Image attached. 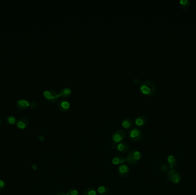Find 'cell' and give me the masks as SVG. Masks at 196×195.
I'll list each match as a JSON object with an SVG mask.
<instances>
[{"instance_id":"ba28073f","label":"cell","mask_w":196,"mask_h":195,"mask_svg":"<svg viewBox=\"0 0 196 195\" xmlns=\"http://www.w3.org/2000/svg\"><path fill=\"white\" fill-rule=\"evenodd\" d=\"M16 123H17V126L19 128L21 129H24L28 126V120L25 117H21L19 119L18 121Z\"/></svg>"},{"instance_id":"603a6c76","label":"cell","mask_w":196,"mask_h":195,"mask_svg":"<svg viewBox=\"0 0 196 195\" xmlns=\"http://www.w3.org/2000/svg\"><path fill=\"white\" fill-rule=\"evenodd\" d=\"M5 183L2 180H0V191H2L5 189Z\"/></svg>"},{"instance_id":"7402d4cb","label":"cell","mask_w":196,"mask_h":195,"mask_svg":"<svg viewBox=\"0 0 196 195\" xmlns=\"http://www.w3.org/2000/svg\"><path fill=\"white\" fill-rule=\"evenodd\" d=\"M66 194L67 195H78V192L76 189H70Z\"/></svg>"},{"instance_id":"d4e9b609","label":"cell","mask_w":196,"mask_h":195,"mask_svg":"<svg viewBox=\"0 0 196 195\" xmlns=\"http://www.w3.org/2000/svg\"><path fill=\"white\" fill-rule=\"evenodd\" d=\"M168 169V167L166 165V164H163L161 166V170L163 171V172H165V171H166Z\"/></svg>"},{"instance_id":"2e32d148","label":"cell","mask_w":196,"mask_h":195,"mask_svg":"<svg viewBox=\"0 0 196 195\" xmlns=\"http://www.w3.org/2000/svg\"><path fill=\"white\" fill-rule=\"evenodd\" d=\"M98 191L101 195H107L109 192V188L107 186L102 185L98 188Z\"/></svg>"},{"instance_id":"7c38bea8","label":"cell","mask_w":196,"mask_h":195,"mask_svg":"<svg viewBox=\"0 0 196 195\" xmlns=\"http://www.w3.org/2000/svg\"><path fill=\"white\" fill-rule=\"evenodd\" d=\"M122 126L126 128V129H128L130 128H131V126H133V121L131 120H130V118H124L122 121Z\"/></svg>"},{"instance_id":"ac0fdd59","label":"cell","mask_w":196,"mask_h":195,"mask_svg":"<svg viewBox=\"0 0 196 195\" xmlns=\"http://www.w3.org/2000/svg\"><path fill=\"white\" fill-rule=\"evenodd\" d=\"M180 6L183 9H186L190 6V2L189 0H181L180 1Z\"/></svg>"},{"instance_id":"8fae6325","label":"cell","mask_w":196,"mask_h":195,"mask_svg":"<svg viewBox=\"0 0 196 195\" xmlns=\"http://www.w3.org/2000/svg\"><path fill=\"white\" fill-rule=\"evenodd\" d=\"M126 160L121 156H116L112 159V163L114 165H119L125 162Z\"/></svg>"},{"instance_id":"9c48e42d","label":"cell","mask_w":196,"mask_h":195,"mask_svg":"<svg viewBox=\"0 0 196 195\" xmlns=\"http://www.w3.org/2000/svg\"><path fill=\"white\" fill-rule=\"evenodd\" d=\"M58 107L61 111H66L69 109L70 104L69 103L65 100H61L58 102Z\"/></svg>"},{"instance_id":"9a60e30c","label":"cell","mask_w":196,"mask_h":195,"mask_svg":"<svg viewBox=\"0 0 196 195\" xmlns=\"http://www.w3.org/2000/svg\"><path fill=\"white\" fill-rule=\"evenodd\" d=\"M167 162H169L170 168H173L177 164V160L173 155H170L167 158Z\"/></svg>"},{"instance_id":"6da1fadb","label":"cell","mask_w":196,"mask_h":195,"mask_svg":"<svg viewBox=\"0 0 196 195\" xmlns=\"http://www.w3.org/2000/svg\"><path fill=\"white\" fill-rule=\"evenodd\" d=\"M140 90L145 94L153 96L156 92V87L154 82L150 81H145L142 82L140 87Z\"/></svg>"},{"instance_id":"277c9868","label":"cell","mask_w":196,"mask_h":195,"mask_svg":"<svg viewBox=\"0 0 196 195\" xmlns=\"http://www.w3.org/2000/svg\"><path fill=\"white\" fill-rule=\"evenodd\" d=\"M43 94L48 100L52 102L55 101L57 100L58 97L59 96V94H58L57 92L53 90L46 91L43 93Z\"/></svg>"},{"instance_id":"30bf717a","label":"cell","mask_w":196,"mask_h":195,"mask_svg":"<svg viewBox=\"0 0 196 195\" xmlns=\"http://www.w3.org/2000/svg\"><path fill=\"white\" fill-rule=\"evenodd\" d=\"M116 148L119 152L122 153H125L128 150L129 146L126 143H119V144L117 145Z\"/></svg>"},{"instance_id":"44dd1931","label":"cell","mask_w":196,"mask_h":195,"mask_svg":"<svg viewBox=\"0 0 196 195\" xmlns=\"http://www.w3.org/2000/svg\"><path fill=\"white\" fill-rule=\"evenodd\" d=\"M133 155L135 161L138 162L141 158V154L138 150H133Z\"/></svg>"},{"instance_id":"5bb4252c","label":"cell","mask_w":196,"mask_h":195,"mask_svg":"<svg viewBox=\"0 0 196 195\" xmlns=\"http://www.w3.org/2000/svg\"><path fill=\"white\" fill-rule=\"evenodd\" d=\"M135 124L139 126H143L146 123V118L144 116H139L135 120Z\"/></svg>"},{"instance_id":"484cf974","label":"cell","mask_w":196,"mask_h":195,"mask_svg":"<svg viewBox=\"0 0 196 195\" xmlns=\"http://www.w3.org/2000/svg\"><path fill=\"white\" fill-rule=\"evenodd\" d=\"M38 139L39 140H40V141H44V140H45L44 137L43 136H42V135H40V136H38Z\"/></svg>"},{"instance_id":"5b68a950","label":"cell","mask_w":196,"mask_h":195,"mask_svg":"<svg viewBox=\"0 0 196 195\" xmlns=\"http://www.w3.org/2000/svg\"><path fill=\"white\" fill-rule=\"evenodd\" d=\"M130 138L134 141H138L142 138V132L138 128H134L129 133Z\"/></svg>"},{"instance_id":"7a4b0ae2","label":"cell","mask_w":196,"mask_h":195,"mask_svg":"<svg viewBox=\"0 0 196 195\" xmlns=\"http://www.w3.org/2000/svg\"><path fill=\"white\" fill-rule=\"evenodd\" d=\"M167 179L174 184L179 183L181 180V176L180 173L175 169H171L167 173Z\"/></svg>"},{"instance_id":"cb8c5ba5","label":"cell","mask_w":196,"mask_h":195,"mask_svg":"<svg viewBox=\"0 0 196 195\" xmlns=\"http://www.w3.org/2000/svg\"><path fill=\"white\" fill-rule=\"evenodd\" d=\"M37 106V104L36 103L35 101H31V103H29V106L31 109H35Z\"/></svg>"},{"instance_id":"3957f363","label":"cell","mask_w":196,"mask_h":195,"mask_svg":"<svg viewBox=\"0 0 196 195\" xmlns=\"http://www.w3.org/2000/svg\"><path fill=\"white\" fill-rule=\"evenodd\" d=\"M126 137V133L123 130H118L112 135V140L114 144H118L122 141Z\"/></svg>"},{"instance_id":"4316f807","label":"cell","mask_w":196,"mask_h":195,"mask_svg":"<svg viewBox=\"0 0 196 195\" xmlns=\"http://www.w3.org/2000/svg\"><path fill=\"white\" fill-rule=\"evenodd\" d=\"M32 168L34 170H36V169H37V168H38L37 165H36V164H33L32 166Z\"/></svg>"},{"instance_id":"ffe728a7","label":"cell","mask_w":196,"mask_h":195,"mask_svg":"<svg viewBox=\"0 0 196 195\" xmlns=\"http://www.w3.org/2000/svg\"><path fill=\"white\" fill-rule=\"evenodd\" d=\"M96 192L95 190V189L92 188H88L87 189H86L84 192L83 195H96Z\"/></svg>"},{"instance_id":"83f0119b","label":"cell","mask_w":196,"mask_h":195,"mask_svg":"<svg viewBox=\"0 0 196 195\" xmlns=\"http://www.w3.org/2000/svg\"><path fill=\"white\" fill-rule=\"evenodd\" d=\"M56 195H67L66 194L64 193L63 192H60L59 193H58V194Z\"/></svg>"},{"instance_id":"d6986e66","label":"cell","mask_w":196,"mask_h":195,"mask_svg":"<svg viewBox=\"0 0 196 195\" xmlns=\"http://www.w3.org/2000/svg\"><path fill=\"white\" fill-rule=\"evenodd\" d=\"M6 123L8 124H10V125L14 124H16L17 123L16 118L12 116H8L6 117Z\"/></svg>"},{"instance_id":"52a82bcc","label":"cell","mask_w":196,"mask_h":195,"mask_svg":"<svg viewBox=\"0 0 196 195\" xmlns=\"http://www.w3.org/2000/svg\"><path fill=\"white\" fill-rule=\"evenodd\" d=\"M16 105L17 107L20 109V110H24L28 106H29V103L24 99H21L19 100L16 102Z\"/></svg>"},{"instance_id":"4fadbf2b","label":"cell","mask_w":196,"mask_h":195,"mask_svg":"<svg viewBox=\"0 0 196 195\" xmlns=\"http://www.w3.org/2000/svg\"><path fill=\"white\" fill-rule=\"evenodd\" d=\"M126 161H127V162L130 164V165H135L136 164L137 162L135 161L134 157H133V150L131 151L127 156L126 158Z\"/></svg>"},{"instance_id":"f1b7e54d","label":"cell","mask_w":196,"mask_h":195,"mask_svg":"<svg viewBox=\"0 0 196 195\" xmlns=\"http://www.w3.org/2000/svg\"><path fill=\"white\" fill-rule=\"evenodd\" d=\"M1 120L0 118V126H1Z\"/></svg>"},{"instance_id":"e0dca14e","label":"cell","mask_w":196,"mask_h":195,"mask_svg":"<svg viewBox=\"0 0 196 195\" xmlns=\"http://www.w3.org/2000/svg\"><path fill=\"white\" fill-rule=\"evenodd\" d=\"M71 90L68 88H65L61 90L59 94V96H61L63 97H68L71 94Z\"/></svg>"},{"instance_id":"8992f818","label":"cell","mask_w":196,"mask_h":195,"mask_svg":"<svg viewBox=\"0 0 196 195\" xmlns=\"http://www.w3.org/2000/svg\"><path fill=\"white\" fill-rule=\"evenodd\" d=\"M130 169L126 165H121L119 167V174L122 177H125L129 173Z\"/></svg>"}]
</instances>
